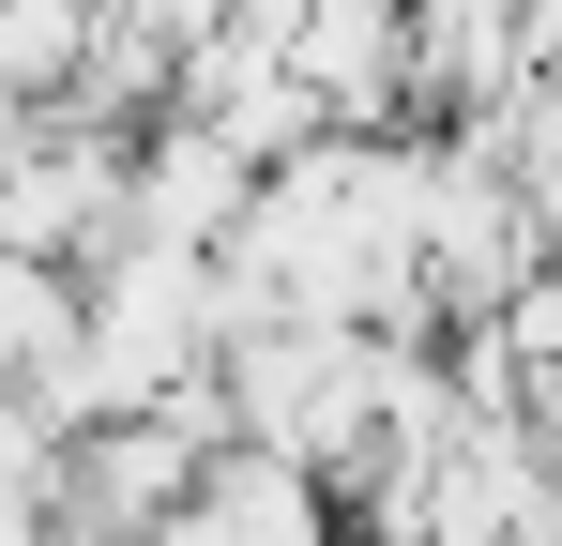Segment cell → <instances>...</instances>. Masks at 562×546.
<instances>
[{
  "label": "cell",
  "mask_w": 562,
  "mask_h": 546,
  "mask_svg": "<svg viewBox=\"0 0 562 546\" xmlns=\"http://www.w3.org/2000/svg\"><path fill=\"white\" fill-rule=\"evenodd\" d=\"M319 501H335L319 470H289V455L228 441L213 470H198V501H183L153 546H335V516H319Z\"/></svg>",
  "instance_id": "obj_1"
}]
</instances>
